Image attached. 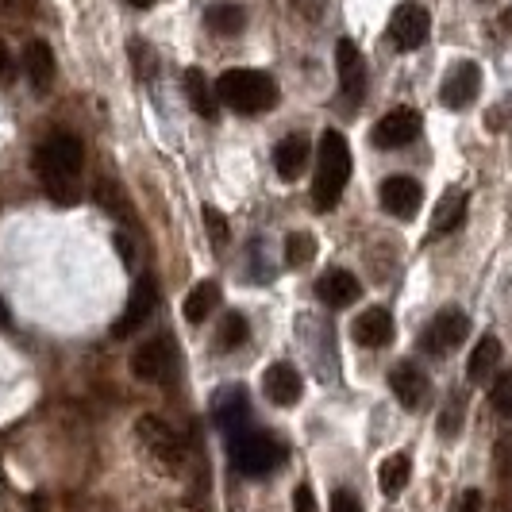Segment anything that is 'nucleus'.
Segmentation results:
<instances>
[{
	"instance_id": "7ed1b4c3",
	"label": "nucleus",
	"mask_w": 512,
	"mask_h": 512,
	"mask_svg": "<svg viewBox=\"0 0 512 512\" xmlns=\"http://www.w3.org/2000/svg\"><path fill=\"white\" fill-rule=\"evenodd\" d=\"M216 97L239 116H258L278 104V85L262 70H228L216 81Z\"/></svg>"
},
{
	"instance_id": "9d476101",
	"label": "nucleus",
	"mask_w": 512,
	"mask_h": 512,
	"mask_svg": "<svg viewBox=\"0 0 512 512\" xmlns=\"http://www.w3.org/2000/svg\"><path fill=\"white\" fill-rule=\"evenodd\" d=\"M378 197H382L385 212L397 216V220H416V212L424 205V189L416 178H385Z\"/></svg>"
},
{
	"instance_id": "f8f14e48",
	"label": "nucleus",
	"mask_w": 512,
	"mask_h": 512,
	"mask_svg": "<svg viewBox=\"0 0 512 512\" xmlns=\"http://www.w3.org/2000/svg\"><path fill=\"white\" fill-rule=\"evenodd\" d=\"M478 93H482V70H478V62H459V66H451V74L443 77L439 101L447 104V108H466V104H474Z\"/></svg>"
},
{
	"instance_id": "c85d7f7f",
	"label": "nucleus",
	"mask_w": 512,
	"mask_h": 512,
	"mask_svg": "<svg viewBox=\"0 0 512 512\" xmlns=\"http://www.w3.org/2000/svg\"><path fill=\"white\" fill-rule=\"evenodd\" d=\"M489 401H493V409L501 412V416H512V370H505V374L493 382Z\"/></svg>"
},
{
	"instance_id": "2f4dec72",
	"label": "nucleus",
	"mask_w": 512,
	"mask_h": 512,
	"mask_svg": "<svg viewBox=\"0 0 512 512\" xmlns=\"http://www.w3.org/2000/svg\"><path fill=\"white\" fill-rule=\"evenodd\" d=\"M293 512H316V493L308 486L293 489Z\"/></svg>"
},
{
	"instance_id": "f257e3e1",
	"label": "nucleus",
	"mask_w": 512,
	"mask_h": 512,
	"mask_svg": "<svg viewBox=\"0 0 512 512\" xmlns=\"http://www.w3.org/2000/svg\"><path fill=\"white\" fill-rule=\"evenodd\" d=\"M39 166V181L47 189V197L70 208L81 201V166H85V147L70 131H54L43 139V147L35 154Z\"/></svg>"
},
{
	"instance_id": "f03ea898",
	"label": "nucleus",
	"mask_w": 512,
	"mask_h": 512,
	"mask_svg": "<svg viewBox=\"0 0 512 512\" xmlns=\"http://www.w3.org/2000/svg\"><path fill=\"white\" fill-rule=\"evenodd\" d=\"M351 181V147L339 131H324L320 158H316V181H312V205L320 212H332Z\"/></svg>"
},
{
	"instance_id": "4468645a",
	"label": "nucleus",
	"mask_w": 512,
	"mask_h": 512,
	"mask_svg": "<svg viewBox=\"0 0 512 512\" xmlns=\"http://www.w3.org/2000/svg\"><path fill=\"white\" fill-rule=\"evenodd\" d=\"M154 305H158V285H154L151 274H143L139 282L131 285V297H128V308H124V316L116 320V335H131L135 328H143L147 320H151Z\"/></svg>"
},
{
	"instance_id": "dca6fc26",
	"label": "nucleus",
	"mask_w": 512,
	"mask_h": 512,
	"mask_svg": "<svg viewBox=\"0 0 512 512\" xmlns=\"http://www.w3.org/2000/svg\"><path fill=\"white\" fill-rule=\"evenodd\" d=\"M262 389H266V397L274 401V405H297L301 401V374H297V366L293 362H274L266 374H262Z\"/></svg>"
},
{
	"instance_id": "bb28decb",
	"label": "nucleus",
	"mask_w": 512,
	"mask_h": 512,
	"mask_svg": "<svg viewBox=\"0 0 512 512\" xmlns=\"http://www.w3.org/2000/svg\"><path fill=\"white\" fill-rule=\"evenodd\" d=\"M312 258H316V235L293 231V235L285 239V262H289V266H308Z\"/></svg>"
},
{
	"instance_id": "412c9836",
	"label": "nucleus",
	"mask_w": 512,
	"mask_h": 512,
	"mask_svg": "<svg viewBox=\"0 0 512 512\" xmlns=\"http://www.w3.org/2000/svg\"><path fill=\"white\" fill-rule=\"evenodd\" d=\"M462 216H466V193H462V189L443 193V201H439L436 212H432V235H447V231H455L462 224Z\"/></svg>"
},
{
	"instance_id": "cd10ccee",
	"label": "nucleus",
	"mask_w": 512,
	"mask_h": 512,
	"mask_svg": "<svg viewBox=\"0 0 512 512\" xmlns=\"http://www.w3.org/2000/svg\"><path fill=\"white\" fill-rule=\"evenodd\" d=\"M243 343H247V320H243L239 312H228L224 324H220V332H216V347H220V351H235V347H243Z\"/></svg>"
},
{
	"instance_id": "4be33fe9",
	"label": "nucleus",
	"mask_w": 512,
	"mask_h": 512,
	"mask_svg": "<svg viewBox=\"0 0 512 512\" xmlns=\"http://www.w3.org/2000/svg\"><path fill=\"white\" fill-rule=\"evenodd\" d=\"M185 97L193 104V112L201 116V120H212L216 116V101H212V85H208V77L193 66V70H185Z\"/></svg>"
},
{
	"instance_id": "6ab92c4d",
	"label": "nucleus",
	"mask_w": 512,
	"mask_h": 512,
	"mask_svg": "<svg viewBox=\"0 0 512 512\" xmlns=\"http://www.w3.org/2000/svg\"><path fill=\"white\" fill-rule=\"evenodd\" d=\"M24 74L27 81L39 89V93H47L54 81V51L43 43V39H31L24 47Z\"/></svg>"
},
{
	"instance_id": "4c0bfd02",
	"label": "nucleus",
	"mask_w": 512,
	"mask_h": 512,
	"mask_svg": "<svg viewBox=\"0 0 512 512\" xmlns=\"http://www.w3.org/2000/svg\"><path fill=\"white\" fill-rule=\"evenodd\" d=\"M8 320H12V316H8V305H4V297H0V328H4Z\"/></svg>"
},
{
	"instance_id": "f3484780",
	"label": "nucleus",
	"mask_w": 512,
	"mask_h": 512,
	"mask_svg": "<svg viewBox=\"0 0 512 512\" xmlns=\"http://www.w3.org/2000/svg\"><path fill=\"white\" fill-rule=\"evenodd\" d=\"M316 297L332 308H347L362 297V285H359V278L347 274V270H328V274L316 282Z\"/></svg>"
},
{
	"instance_id": "7c9ffc66",
	"label": "nucleus",
	"mask_w": 512,
	"mask_h": 512,
	"mask_svg": "<svg viewBox=\"0 0 512 512\" xmlns=\"http://www.w3.org/2000/svg\"><path fill=\"white\" fill-rule=\"evenodd\" d=\"M332 512H362L359 497L347 493V489H339V493H332Z\"/></svg>"
},
{
	"instance_id": "f704fd0d",
	"label": "nucleus",
	"mask_w": 512,
	"mask_h": 512,
	"mask_svg": "<svg viewBox=\"0 0 512 512\" xmlns=\"http://www.w3.org/2000/svg\"><path fill=\"white\" fill-rule=\"evenodd\" d=\"M478 509H482V493L478 489H466L459 501V512H478Z\"/></svg>"
},
{
	"instance_id": "72a5a7b5",
	"label": "nucleus",
	"mask_w": 512,
	"mask_h": 512,
	"mask_svg": "<svg viewBox=\"0 0 512 512\" xmlns=\"http://www.w3.org/2000/svg\"><path fill=\"white\" fill-rule=\"evenodd\" d=\"M459 409H455V405H451V409L443 412V420H439V432H443V436H455V432H459Z\"/></svg>"
},
{
	"instance_id": "b1692460",
	"label": "nucleus",
	"mask_w": 512,
	"mask_h": 512,
	"mask_svg": "<svg viewBox=\"0 0 512 512\" xmlns=\"http://www.w3.org/2000/svg\"><path fill=\"white\" fill-rule=\"evenodd\" d=\"M409 478H412L409 455H389V459L382 462V470H378V482H382L385 497H397L401 489L409 486Z\"/></svg>"
},
{
	"instance_id": "1a4fd4ad",
	"label": "nucleus",
	"mask_w": 512,
	"mask_h": 512,
	"mask_svg": "<svg viewBox=\"0 0 512 512\" xmlns=\"http://www.w3.org/2000/svg\"><path fill=\"white\" fill-rule=\"evenodd\" d=\"M470 332V320L462 308H443L436 320L428 324V332L420 335V351L428 355H447L451 347H459L462 339Z\"/></svg>"
},
{
	"instance_id": "5701e85b",
	"label": "nucleus",
	"mask_w": 512,
	"mask_h": 512,
	"mask_svg": "<svg viewBox=\"0 0 512 512\" xmlns=\"http://www.w3.org/2000/svg\"><path fill=\"white\" fill-rule=\"evenodd\" d=\"M497 359H501V339H497V335L478 339L474 355H470V362H466V378H470V382H482L489 370L497 366Z\"/></svg>"
},
{
	"instance_id": "a211bd4d",
	"label": "nucleus",
	"mask_w": 512,
	"mask_h": 512,
	"mask_svg": "<svg viewBox=\"0 0 512 512\" xmlns=\"http://www.w3.org/2000/svg\"><path fill=\"white\" fill-rule=\"evenodd\" d=\"M308 154H312V143H308L305 135H285L282 143H278V151H274V166H278L282 181H297L305 174Z\"/></svg>"
},
{
	"instance_id": "58836bf2",
	"label": "nucleus",
	"mask_w": 512,
	"mask_h": 512,
	"mask_svg": "<svg viewBox=\"0 0 512 512\" xmlns=\"http://www.w3.org/2000/svg\"><path fill=\"white\" fill-rule=\"evenodd\" d=\"M24 4H31V0H24Z\"/></svg>"
},
{
	"instance_id": "aec40b11",
	"label": "nucleus",
	"mask_w": 512,
	"mask_h": 512,
	"mask_svg": "<svg viewBox=\"0 0 512 512\" xmlns=\"http://www.w3.org/2000/svg\"><path fill=\"white\" fill-rule=\"evenodd\" d=\"M393 339V316L385 308H366L355 320V343L359 347H385Z\"/></svg>"
},
{
	"instance_id": "9b49d317",
	"label": "nucleus",
	"mask_w": 512,
	"mask_h": 512,
	"mask_svg": "<svg viewBox=\"0 0 512 512\" xmlns=\"http://www.w3.org/2000/svg\"><path fill=\"white\" fill-rule=\"evenodd\" d=\"M335 77H339V89H343V97L351 104L366 93V62H362L359 47L351 39L335 43Z\"/></svg>"
},
{
	"instance_id": "2eb2a0df",
	"label": "nucleus",
	"mask_w": 512,
	"mask_h": 512,
	"mask_svg": "<svg viewBox=\"0 0 512 512\" xmlns=\"http://www.w3.org/2000/svg\"><path fill=\"white\" fill-rule=\"evenodd\" d=\"M389 389H393V397L405 405V409H420L424 401H428V374L416 366V362H401V366H393V374H389Z\"/></svg>"
},
{
	"instance_id": "0eeeda50",
	"label": "nucleus",
	"mask_w": 512,
	"mask_h": 512,
	"mask_svg": "<svg viewBox=\"0 0 512 512\" xmlns=\"http://www.w3.org/2000/svg\"><path fill=\"white\" fill-rule=\"evenodd\" d=\"M428 31H432V16H428L424 4L405 0V4L393 8V16H389V43L401 54L420 51L428 43Z\"/></svg>"
},
{
	"instance_id": "473e14b6",
	"label": "nucleus",
	"mask_w": 512,
	"mask_h": 512,
	"mask_svg": "<svg viewBox=\"0 0 512 512\" xmlns=\"http://www.w3.org/2000/svg\"><path fill=\"white\" fill-rule=\"evenodd\" d=\"M16 74V62H12V51H8V43L0 39V81H12Z\"/></svg>"
},
{
	"instance_id": "423d86ee",
	"label": "nucleus",
	"mask_w": 512,
	"mask_h": 512,
	"mask_svg": "<svg viewBox=\"0 0 512 512\" xmlns=\"http://www.w3.org/2000/svg\"><path fill=\"white\" fill-rule=\"evenodd\" d=\"M135 439L143 443V451L151 455L162 470H178L181 462H185V451H181V439L174 436V428L162 420V416H139L135 420Z\"/></svg>"
},
{
	"instance_id": "39448f33",
	"label": "nucleus",
	"mask_w": 512,
	"mask_h": 512,
	"mask_svg": "<svg viewBox=\"0 0 512 512\" xmlns=\"http://www.w3.org/2000/svg\"><path fill=\"white\" fill-rule=\"evenodd\" d=\"M174 370H178V355H174V343L166 335H154L147 343H139L131 355V374L143 385H170Z\"/></svg>"
},
{
	"instance_id": "c756f323",
	"label": "nucleus",
	"mask_w": 512,
	"mask_h": 512,
	"mask_svg": "<svg viewBox=\"0 0 512 512\" xmlns=\"http://www.w3.org/2000/svg\"><path fill=\"white\" fill-rule=\"evenodd\" d=\"M205 228L212 231V239H216V247H224L228 243V220L216 212V208H205Z\"/></svg>"
},
{
	"instance_id": "6e6552de",
	"label": "nucleus",
	"mask_w": 512,
	"mask_h": 512,
	"mask_svg": "<svg viewBox=\"0 0 512 512\" xmlns=\"http://www.w3.org/2000/svg\"><path fill=\"white\" fill-rule=\"evenodd\" d=\"M420 128H424V120H420L416 108H393L374 124L370 139H374L378 151H397V147H409L412 139L420 135Z\"/></svg>"
},
{
	"instance_id": "e433bc0d",
	"label": "nucleus",
	"mask_w": 512,
	"mask_h": 512,
	"mask_svg": "<svg viewBox=\"0 0 512 512\" xmlns=\"http://www.w3.org/2000/svg\"><path fill=\"white\" fill-rule=\"evenodd\" d=\"M131 8H154V4H162V0H128Z\"/></svg>"
},
{
	"instance_id": "c9c22d12",
	"label": "nucleus",
	"mask_w": 512,
	"mask_h": 512,
	"mask_svg": "<svg viewBox=\"0 0 512 512\" xmlns=\"http://www.w3.org/2000/svg\"><path fill=\"white\" fill-rule=\"evenodd\" d=\"M293 4H297V12L308 16V20H316V16L324 12V0H293Z\"/></svg>"
},
{
	"instance_id": "ddd939ff",
	"label": "nucleus",
	"mask_w": 512,
	"mask_h": 512,
	"mask_svg": "<svg viewBox=\"0 0 512 512\" xmlns=\"http://www.w3.org/2000/svg\"><path fill=\"white\" fill-rule=\"evenodd\" d=\"M212 420L224 428V432H235V428H243L247 424V416H251V397H247V389L243 385H220L216 393H212Z\"/></svg>"
},
{
	"instance_id": "a878e982",
	"label": "nucleus",
	"mask_w": 512,
	"mask_h": 512,
	"mask_svg": "<svg viewBox=\"0 0 512 512\" xmlns=\"http://www.w3.org/2000/svg\"><path fill=\"white\" fill-rule=\"evenodd\" d=\"M205 20L216 35H239L247 27V12H243V4H216V8H208Z\"/></svg>"
},
{
	"instance_id": "393cba45",
	"label": "nucleus",
	"mask_w": 512,
	"mask_h": 512,
	"mask_svg": "<svg viewBox=\"0 0 512 512\" xmlns=\"http://www.w3.org/2000/svg\"><path fill=\"white\" fill-rule=\"evenodd\" d=\"M220 301V289H216V282H201L193 285V293L185 297V320L189 324H205L208 312H212V305Z\"/></svg>"
},
{
	"instance_id": "20e7f679",
	"label": "nucleus",
	"mask_w": 512,
	"mask_h": 512,
	"mask_svg": "<svg viewBox=\"0 0 512 512\" xmlns=\"http://www.w3.org/2000/svg\"><path fill=\"white\" fill-rule=\"evenodd\" d=\"M228 459L235 474L258 478V474H270V470L285 459V451H282V443L270 439L266 432H243V436H231Z\"/></svg>"
}]
</instances>
